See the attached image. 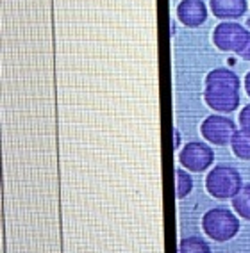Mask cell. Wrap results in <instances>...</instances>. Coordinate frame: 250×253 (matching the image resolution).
Listing matches in <instances>:
<instances>
[{"instance_id":"obj_1","label":"cell","mask_w":250,"mask_h":253,"mask_svg":"<svg viewBox=\"0 0 250 253\" xmlns=\"http://www.w3.org/2000/svg\"><path fill=\"white\" fill-rule=\"evenodd\" d=\"M205 104L216 113H232L240 105V77L232 70L216 68L205 77Z\"/></svg>"},{"instance_id":"obj_2","label":"cell","mask_w":250,"mask_h":253,"mask_svg":"<svg viewBox=\"0 0 250 253\" xmlns=\"http://www.w3.org/2000/svg\"><path fill=\"white\" fill-rule=\"evenodd\" d=\"M205 187L214 198L232 200L238 195V191L243 187V184H241V176L236 168L227 166V164H218L205 176Z\"/></svg>"},{"instance_id":"obj_3","label":"cell","mask_w":250,"mask_h":253,"mask_svg":"<svg viewBox=\"0 0 250 253\" xmlns=\"http://www.w3.org/2000/svg\"><path fill=\"white\" fill-rule=\"evenodd\" d=\"M202 226L207 237L213 241H229L240 232V219L225 207L211 209L204 214Z\"/></svg>"},{"instance_id":"obj_4","label":"cell","mask_w":250,"mask_h":253,"mask_svg":"<svg viewBox=\"0 0 250 253\" xmlns=\"http://www.w3.org/2000/svg\"><path fill=\"white\" fill-rule=\"evenodd\" d=\"M249 40L250 32L247 31V27H243V25H240L236 22L218 23L213 32L214 45L222 52H236V54H240L241 50L247 46Z\"/></svg>"},{"instance_id":"obj_5","label":"cell","mask_w":250,"mask_h":253,"mask_svg":"<svg viewBox=\"0 0 250 253\" xmlns=\"http://www.w3.org/2000/svg\"><path fill=\"white\" fill-rule=\"evenodd\" d=\"M200 130H202V136H204L205 141H209L213 145H231L232 137L236 134V125L232 120L229 118L222 116V114H211L204 120L202 126H200Z\"/></svg>"},{"instance_id":"obj_6","label":"cell","mask_w":250,"mask_h":253,"mask_svg":"<svg viewBox=\"0 0 250 253\" xmlns=\"http://www.w3.org/2000/svg\"><path fill=\"white\" fill-rule=\"evenodd\" d=\"M179 161L190 171L202 173L205 169H209V166L214 161V154L209 145H205L202 141H191L179 154Z\"/></svg>"},{"instance_id":"obj_7","label":"cell","mask_w":250,"mask_h":253,"mask_svg":"<svg viewBox=\"0 0 250 253\" xmlns=\"http://www.w3.org/2000/svg\"><path fill=\"white\" fill-rule=\"evenodd\" d=\"M177 18L186 27H200L207 20V7L202 0H182L177 5Z\"/></svg>"},{"instance_id":"obj_8","label":"cell","mask_w":250,"mask_h":253,"mask_svg":"<svg viewBox=\"0 0 250 253\" xmlns=\"http://www.w3.org/2000/svg\"><path fill=\"white\" fill-rule=\"evenodd\" d=\"M211 13L216 18L236 20L247 13V0H211Z\"/></svg>"},{"instance_id":"obj_9","label":"cell","mask_w":250,"mask_h":253,"mask_svg":"<svg viewBox=\"0 0 250 253\" xmlns=\"http://www.w3.org/2000/svg\"><path fill=\"white\" fill-rule=\"evenodd\" d=\"M232 152L238 159L250 161V130L249 128H240L236 130L234 137L231 141Z\"/></svg>"},{"instance_id":"obj_10","label":"cell","mask_w":250,"mask_h":253,"mask_svg":"<svg viewBox=\"0 0 250 253\" xmlns=\"http://www.w3.org/2000/svg\"><path fill=\"white\" fill-rule=\"evenodd\" d=\"M232 207L240 214V217L250 221V184H243L238 195L232 198Z\"/></svg>"},{"instance_id":"obj_11","label":"cell","mask_w":250,"mask_h":253,"mask_svg":"<svg viewBox=\"0 0 250 253\" xmlns=\"http://www.w3.org/2000/svg\"><path fill=\"white\" fill-rule=\"evenodd\" d=\"M179 253H211V246L200 237H188L179 244Z\"/></svg>"},{"instance_id":"obj_12","label":"cell","mask_w":250,"mask_h":253,"mask_svg":"<svg viewBox=\"0 0 250 253\" xmlns=\"http://www.w3.org/2000/svg\"><path fill=\"white\" fill-rule=\"evenodd\" d=\"M175 180H177V198H186L193 189V180L182 168L175 169Z\"/></svg>"},{"instance_id":"obj_13","label":"cell","mask_w":250,"mask_h":253,"mask_svg":"<svg viewBox=\"0 0 250 253\" xmlns=\"http://www.w3.org/2000/svg\"><path fill=\"white\" fill-rule=\"evenodd\" d=\"M240 125H241V128H249V130H250V104L241 109V113H240Z\"/></svg>"},{"instance_id":"obj_14","label":"cell","mask_w":250,"mask_h":253,"mask_svg":"<svg viewBox=\"0 0 250 253\" xmlns=\"http://www.w3.org/2000/svg\"><path fill=\"white\" fill-rule=\"evenodd\" d=\"M238 55H240V57H243L245 61H250V40H249V43H247L245 48L241 50V52Z\"/></svg>"},{"instance_id":"obj_15","label":"cell","mask_w":250,"mask_h":253,"mask_svg":"<svg viewBox=\"0 0 250 253\" xmlns=\"http://www.w3.org/2000/svg\"><path fill=\"white\" fill-rule=\"evenodd\" d=\"M243 84H245V89H247V93H249V96H250V72L245 75V82H243Z\"/></svg>"}]
</instances>
